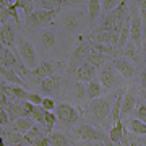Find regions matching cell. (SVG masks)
Returning <instances> with one entry per match:
<instances>
[{"label":"cell","instance_id":"obj_4","mask_svg":"<svg viewBox=\"0 0 146 146\" xmlns=\"http://www.w3.org/2000/svg\"><path fill=\"white\" fill-rule=\"evenodd\" d=\"M130 41L138 49L143 44V20H141L138 7H133V13L130 15Z\"/></svg>","mask_w":146,"mask_h":146},{"label":"cell","instance_id":"obj_15","mask_svg":"<svg viewBox=\"0 0 146 146\" xmlns=\"http://www.w3.org/2000/svg\"><path fill=\"white\" fill-rule=\"evenodd\" d=\"M0 78L3 80V81H7V83L10 84H15V86H21V88L26 89V83L23 81V78H20L18 75H16V72H13L11 68H7V67H0Z\"/></svg>","mask_w":146,"mask_h":146},{"label":"cell","instance_id":"obj_1","mask_svg":"<svg viewBox=\"0 0 146 146\" xmlns=\"http://www.w3.org/2000/svg\"><path fill=\"white\" fill-rule=\"evenodd\" d=\"M99 83L104 89V93H110L115 89L123 88V78L120 76V73L117 72V68L114 67L112 62H107L99 72Z\"/></svg>","mask_w":146,"mask_h":146},{"label":"cell","instance_id":"obj_39","mask_svg":"<svg viewBox=\"0 0 146 146\" xmlns=\"http://www.w3.org/2000/svg\"><path fill=\"white\" fill-rule=\"evenodd\" d=\"M8 120H10V117L5 114V110L0 107V125H7V123H8Z\"/></svg>","mask_w":146,"mask_h":146},{"label":"cell","instance_id":"obj_3","mask_svg":"<svg viewBox=\"0 0 146 146\" xmlns=\"http://www.w3.org/2000/svg\"><path fill=\"white\" fill-rule=\"evenodd\" d=\"M18 50H20V57L21 62L26 68L29 70H34V68L39 67V62H37V54L36 49L33 46V42L26 41L25 37H18Z\"/></svg>","mask_w":146,"mask_h":146},{"label":"cell","instance_id":"obj_7","mask_svg":"<svg viewBox=\"0 0 146 146\" xmlns=\"http://www.w3.org/2000/svg\"><path fill=\"white\" fill-rule=\"evenodd\" d=\"M89 52H91V42L89 41H83L81 44L75 47V50L72 52V58H70V65H68L70 73H75L78 70V67L81 65V60H86Z\"/></svg>","mask_w":146,"mask_h":146},{"label":"cell","instance_id":"obj_5","mask_svg":"<svg viewBox=\"0 0 146 146\" xmlns=\"http://www.w3.org/2000/svg\"><path fill=\"white\" fill-rule=\"evenodd\" d=\"M73 131L80 140H84V141H102V143H106L109 140V136L106 135L104 131H101L99 128H96L93 125H88V123L78 125Z\"/></svg>","mask_w":146,"mask_h":146},{"label":"cell","instance_id":"obj_28","mask_svg":"<svg viewBox=\"0 0 146 146\" xmlns=\"http://www.w3.org/2000/svg\"><path fill=\"white\" fill-rule=\"evenodd\" d=\"M91 50L104 54L107 57H114V55H117V50H119V49H117V47H112V46H106V44H94V42H91Z\"/></svg>","mask_w":146,"mask_h":146},{"label":"cell","instance_id":"obj_22","mask_svg":"<svg viewBox=\"0 0 146 146\" xmlns=\"http://www.w3.org/2000/svg\"><path fill=\"white\" fill-rule=\"evenodd\" d=\"M49 143L52 146H73L70 138L67 135H63L60 131H52L49 135Z\"/></svg>","mask_w":146,"mask_h":146},{"label":"cell","instance_id":"obj_9","mask_svg":"<svg viewBox=\"0 0 146 146\" xmlns=\"http://www.w3.org/2000/svg\"><path fill=\"white\" fill-rule=\"evenodd\" d=\"M0 60L3 63V67L11 68V70L16 72V73H25L23 70H26V67L23 65V62H20V60L16 58V55L11 52L10 49L2 47V46H0Z\"/></svg>","mask_w":146,"mask_h":146},{"label":"cell","instance_id":"obj_34","mask_svg":"<svg viewBox=\"0 0 146 146\" xmlns=\"http://www.w3.org/2000/svg\"><path fill=\"white\" fill-rule=\"evenodd\" d=\"M42 109L46 110V112H52V110H55V107H57V104H55V101L52 99V98H44L42 99Z\"/></svg>","mask_w":146,"mask_h":146},{"label":"cell","instance_id":"obj_37","mask_svg":"<svg viewBox=\"0 0 146 146\" xmlns=\"http://www.w3.org/2000/svg\"><path fill=\"white\" fill-rule=\"evenodd\" d=\"M140 93H141V96L146 99V72H141V76H140Z\"/></svg>","mask_w":146,"mask_h":146},{"label":"cell","instance_id":"obj_20","mask_svg":"<svg viewBox=\"0 0 146 146\" xmlns=\"http://www.w3.org/2000/svg\"><path fill=\"white\" fill-rule=\"evenodd\" d=\"M128 41H130V15H128V18L125 20L123 26H122V29H120V33H119L117 49H119V50H123V47L127 46V42Z\"/></svg>","mask_w":146,"mask_h":146},{"label":"cell","instance_id":"obj_18","mask_svg":"<svg viewBox=\"0 0 146 146\" xmlns=\"http://www.w3.org/2000/svg\"><path fill=\"white\" fill-rule=\"evenodd\" d=\"M123 122L122 120H117L114 125L109 128V140L112 141V143H122V140H123Z\"/></svg>","mask_w":146,"mask_h":146},{"label":"cell","instance_id":"obj_21","mask_svg":"<svg viewBox=\"0 0 146 146\" xmlns=\"http://www.w3.org/2000/svg\"><path fill=\"white\" fill-rule=\"evenodd\" d=\"M80 18H81L80 13H65L62 16V23L68 31H75L80 26Z\"/></svg>","mask_w":146,"mask_h":146},{"label":"cell","instance_id":"obj_38","mask_svg":"<svg viewBox=\"0 0 146 146\" xmlns=\"http://www.w3.org/2000/svg\"><path fill=\"white\" fill-rule=\"evenodd\" d=\"M141 58L145 63V72H146V31L143 33V44H141Z\"/></svg>","mask_w":146,"mask_h":146},{"label":"cell","instance_id":"obj_35","mask_svg":"<svg viewBox=\"0 0 146 146\" xmlns=\"http://www.w3.org/2000/svg\"><path fill=\"white\" fill-rule=\"evenodd\" d=\"M33 2H15V7H20V8H23L25 10V15H26V18H29V15L33 13Z\"/></svg>","mask_w":146,"mask_h":146},{"label":"cell","instance_id":"obj_41","mask_svg":"<svg viewBox=\"0 0 146 146\" xmlns=\"http://www.w3.org/2000/svg\"><path fill=\"white\" fill-rule=\"evenodd\" d=\"M0 146H3V140H2V136H0Z\"/></svg>","mask_w":146,"mask_h":146},{"label":"cell","instance_id":"obj_31","mask_svg":"<svg viewBox=\"0 0 146 146\" xmlns=\"http://www.w3.org/2000/svg\"><path fill=\"white\" fill-rule=\"evenodd\" d=\"M73 94L75 98L80 101H83L86 98V83H81V81H76L73 84Z\"/></svg>","mask_w":146,"mask_h":146},{"label":"cell","instance_id":"obj_29","mask_svg":"<svg viewBox=\"0 0 146 146\" xmlns=\"http://www.w3.org/2000/svg\"><path fill=\"white\" fill-rule=\"evenodd\" d=\"M127 127L130 128V131H133L136 135H146V123L138 119H130L127 122Z\"/></svg>","mask_w":146,"mask_h":146},{"label":"cell","instance_id":"obj_23","mask_svg":"<svg viewBox=\"0 0 146 146\" xmlns=\"http://www.w3.org/2000/svg\"><path fill=\"white\" fill-rule=\"evenodd\" d=\"M88 5V13H89V26L94 28V21L98 20V15L101 13V2L99 0H89L86 2Z\"/></svg>","mask_w":146,"mask_h":146},{"label":"cell","instance_id":"obj_30","mask_svg":"<svg viewBox=\"0 0 146 146\" xmlns=\"http://www.w3.org/2000/svg\"><path fill=\"white\" fill-rule=\"evenodd\" d=\"M120 3H122V2H117V0H104V2H101V11H102V15L107 16L110 11H114Z\"/></svg>","mask_w":146,"mask_h":146},{"label":"cell","instance_id":"obj_13","mask_svg":"<svg viewBox=\"0 0 146 146\" xmlns=\"http://www.w3.org/2000/svg\"><path fill=\"white\" fill-rule=\"evenodd\" d=\"M55 70H57V63L52 62V60H46V62L39 63V67L34 68V70H31L29 73L42 80V78H49V76H54Z\"/></svg>","mask_w":146,"mask_h":146},{"label":"cell","instance_id":"obj_27","mask_svg":"<svg viewBox=\"0 0 146 146\" xmlns=\"http://www.w3.org/2000/svg\"><path fill=\"white\" fill-rule=\"evenodd\" d=\"M41 42H42V46H44L46 50L52 49V47L55 46V42H57L55 34H54L52 31H49V29H42L41 31Z\"/></svg>","mask_w":146,"mask_h":146},{"label":"cell","instance_id":"obj_11","mask_svg":"<svg viewBox=\"0 0 146 146\" xmlns=\"http://www.w3.org/2000/svg\"><path fill=\"white\" fill-rule=\"evenodd\" d=\"M136 102H138V93L135 88H128L125 91L123 101H122V109H120V120L127 117V115L136 109Z\"/></svg>","mask_w":146,"mask_h":146},{"label":"cell","instance_id":"obj_42","mask_svg":"<svg viewBox=\"0 0 146 146\" xmlns=\"http://www.w3.org/2000/svg\"><path fill=\"white\" fill-rule=\"evenodd\" d=\"M145 146H146V145H145Z\"/></svg>","mask_w":146,"mask_h":146},{"label":"cell","instance_id":"obj_17","mask_svg":"<svg viewBox=\"0 0 146 146\" xmlns=\"http://www.w3.org/2000/svg\"><path fill=\"white\" fill-rule=\"evenodd\" d=\"M102 94H104V89H102V86H101V83L98 80H93V81L86 83V98H88L89 101L98 99Z\"/></svg>","mask_w":146,"mask_h":146},{"label":"cell","instance_id":"obj_26","mask_svg":"<svg viewBox=\"0 0 146 146\" xmlns=\"http://www.w3.org/2000/svg\"><path fill=\"white\" fill-rule=\"evenodd\" d=\"M15 130L20 131V133H28L29 130H33L34 128V122H33V119H29V117H21V119H16L15 120Z\"/></svg>","mask_w":146,"mask_h":146},{"label":"cell","instance_id":"obj_24","mask_svg":"<svg viewBox=\"0 0 146 146\" xmlns=\"http://www.w3.org/2000/svg\"><path fill=\"white\" fill-rule=\"evenodd\" d=\"M123 55H125V58H133L135 62H140L141 60V49H138V47L133 44L131 41L127 42V46L123 47Z\"/></svg>","mask_w":146,"mask_h":146},{"label":"cell","instance_id":"obj_36","mask_svg":"<svg viewBox=\"0 0 146 146\" xmlns=\"http://www.w3.org/2000/svg\"><path fill=\"white\" fill-rule=\"evenodd\" d=\"M42 99H44V98H41V94L29 91V96H28L26 102H29V104H33V106H42Z\"/></svg>","mask_w":146,"mask_h":146},{"label":"cell","instance_id":"obj_10","mask_svg":"<svg viewBox=\"0 0 146 146\" xmlns=\"http://www.w3.org/2000/svg\"><path fill=\"white\" fill-rule=\"evenodd\" d=\"M112 63H114V67L117 68V72L120 73V76L123 80H131L135 76L136 68H135V63L131 60H128L125 57H115L112 60Z\"/></svg>","mask_w":146,"mask_h":146},{"label":"cell","instance_id":"obj_8","mask_svg":"<svg viewBox=\"0 0 146 146\" xmlns=\"http://www.w3.org/2000/svg\"><path fill=\"white\" fill-rule=\"evenodd\" d=\"M60 8L58 10H37V11H33L29 18H26V23L28 25H33V26H44V25H49L52 23V20L55 18Z\"/></svg>","mask_w":146,"mask_h":146},{"label":"cell","instance_id":"obj_33","mask_svg":"<svg viewBox=\"0 0 146 146\" xmlns=\"http://www.w3.org/2000/svg\"><path fill=\"white\" fill-rule=\"evenodd\" d=\"M135 112H136V119L146 123V101H143V102H140V104H136Z\"/></svg>","mask_w":146,"mask_h":146},{"label":"cell","instance_id":"obj_6","mask_svg":"<svg viewBox=\"0 0 146 146\" xmlns=\"http://www.w3.org/2000/svg\"><path fill=\"white\" fill-rule=\"evenodd\" d=\"M55 115H57V120H60L63 125H73L80 119L78 110L75 109L72 104H68V102H60V104H57V107H55Z\"/></svg>","mask_w":146,"mask_h":146},{"label":"cell","instance_id":"obj_16","mask_svg":"<svg viewBox=\"0 0 146 146\" xmlns=\"http://www.w3.org/2000/svg\"><path fill=\"white\" fill-rule=\"evenodd\" d=\"M58 88V78L57 76H49V78H42L39 81V91L44 94L55 93Z\"/></svg>","mask_w":146,"mask_h":146},{"label":"cell","instance_id":"obj_40","mask_svg":"<svg viewBox=\"0 0 146 146\" xmlns=\"http://www.w3.org/2000/svg\"><path fill=\"white\" fill-rule=\"evenodd\" d=\"M93 146H106L102 141H93Z\"/></svg>","mask_w":146,"mask_h":146},{"label":"cell","instance_id":"obj_32","mask_svg":"<svg viewBox=\"0 0 146 146\" xmlns=\"http://www.w3.org/2000/svg\"><path fill=\"white\" fill-rule=\"evenodd\" d=\"M55 122H57V115L55 114H52V112H46V114H44V123H46L49 131H52Z\"/></svg>","mask_w":146,"mask_h":146},{"label":"cell","instance_id":"obj_12","mask_svg":"<svg viewBox=\"0 0 146 146\" xmlns=\"http://www.w3.org/2000/svg\"><path fill=\"white\" fill-rule=\"evenodd\" d=\"M89 41L94 42V44H106V46L117 47L119 34L110 31H93V34L89 36Z\"/></svg>","mask_w":146,"mask_h":146},{"label":"cell","instance_id":"obj_14","mask_svg":"<svg viewBox=\"0 0 146 146\" xmlns=\"http://www.w3.org/2000/svg\"><path fill=\"white\" fill-rule=\"evenodd\" d=\"M76 75V80L81 81V83H89V81H93L96 80V68L93 65H89V63H81L78 67V70L75 72Z\"/></svg>","mask_w":146,"mask_h":146},{"label":"cell","instance_id":"obj_25","mask_svg":"<svg viewBox=\"0 0 146 146\" xmlns=\"http://www.w3.org/2000/svg\"><path fill=\"white\" fill-rule=\"evenodd\" d=\"M0 39L2 42L8 47H13V42H15V33H13V28L10 25H3L2 29H0Z\"/></svg>","mask_w":146,"mask_h":146},{"label":"cell","instance_id":"obj_19","mask_svg":"<svg viewBox=\"0 0 146 146\" xmlns=\"http://www.w3.org/2000/svg\"><path fill=\"white\" fill-rule=\"evenodd\" d=\"M109 58L107 55H104V54H99L96 52V50H91V52L88 54V57H86V63H89V65H93L96 70L99 67H104L106 62H109Z\"/></svg>","mask_w":146,"mask_h":146},{"label":"cell","instance_id":"obj_2","mask_svg":"<svg viewBox=\"0 0 146 146\" xmlns=\"http://www.w3.org/2000/svg\"><path fill=\"white\" fill-rule=\"evenodd\" d=\"M117 91H119V89H117ZM115 96H117V93H112L110 96L98 98V99L91 101L89 106H88L89 114L98 120H106L107 117L112 119V104H114L112 99H115Z\"/></svg>","mask_w":146,"mask_h":146}]
</instances>
